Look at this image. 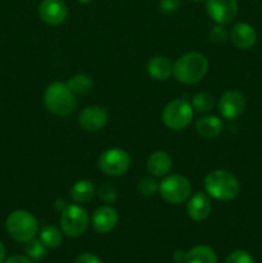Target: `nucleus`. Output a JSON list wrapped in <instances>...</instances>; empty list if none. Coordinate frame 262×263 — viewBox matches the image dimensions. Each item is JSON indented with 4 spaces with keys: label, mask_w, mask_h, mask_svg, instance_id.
I'll use <instances>...</instances> for the list:
<instances>
[{
    "label": "nucleus",
    "mask_w": 262,
    "mask_h": 263,
    "mask_svg": "<svg viewBox=\"0 0 262 263\" xmlns=\"http://www.w3.org/2000/svg\"><path fill=\"white\" fill-rule=\"evenodd\" d=\"M230 40L240 50H248L257 43V32L251 25L239 22L230 31Z\"/></svg>",
    "instance_id": "obj_14"
},
{
    "label": "nucleus",
    "mask_w": 262,
    "mask_h": 263,
    "mask_svg": "<svg viewBox=\"0 0 262 263\" xmlns=\"http://www.w3.org/2000/svg\"><path fill=\"white\" fill-rule=\"evenodd\" d=\"M146 168L153 176L163 177L171 171L172 158L169 153L163 151H156L148 157Z\"/></svg>",
    "instance_id": "obj_16"
},
{
    "label": "nucleus",
    "mask_w": 262,
    "mask_h": 263,
    "mask_svg": "<svg viewBox=\"0 0 262 263\" xmlns=\"http://www.w3.org/2000/svg\"><path fill=\"white\" fill-rule=\"evenodd\" d=\"M181 0H159V10L164 14H172L180 8Z\"/></svg>",
    "instance_id": "obj_29"
},
{
    "label": "nucleus",
    "mask_w": 262,
    "mask_h": 263,
    "mask_svg": "<svg viewBox=\"0 0 262 263\" xmlns=\"http://www.w3.org/2000/svg\"><path fill=\"white\" fill-rule=\"evenodd\" d=\"M3 263H32L27 257H23V256H13L9 257L8 259H5Z\"/></svg>",
    "instance_id": "obj_31"
},
{
    "label": "nucleus",
    "mask_w": 262,
    "mask_h": 263,
    "mask_svg": "<svg viewBox=\"0 0 262 263\" xmlns=\"http://www.w3.org/2000/svg\"><path fill=\"white\" fill-rule=\"evenodd\" d=\"M40 240L43 241V244L46 248L55 249L62 244V240H63V231H61L58 228H55L53 225L45 226L40 231Z\"/></svg>",
    "instance_id": "obj_22"
},
{
    "label": "nucleus",
    "mask_w": 262,
    "mask_h": 263,
    "mask_svg": "<svg viewBox=\"0 0 262 263\" xmlns=\"http://www.w3.org/2000/svg\"><path fill=\"white\" fill-rule=\"evenodd\" d=\"M185 263H218L217 254L211 247L197 246L186 252Z\"/></svg>",
    "instance_id": "obj_20"
},
{
    "label": "nucleus",
    "mask_w": 262,
    "mask_h": 263,
    "mask_svg": "<svg viewBox=\"0 0 262 263\" xmlns=\"http://www.w3.org/2000/svg\"><path fill=\"white\" fill-rule=\"evenodd\" d=\"M79 3H81V4H89V3H91L92 0H77Z\"/></svg>",
    "instance_id": "obj_35"
},
{
    "label": "nucleus",
    "mask_w": 262,
    "mask_h": 263,
    "mask_svg": "<svg viewBox=\"0 0 262 263\" xmlns=\"http://www.w3.org/2000/svg\"><path fill=\"white\" fill-rule=\"evenodd\" d=\"M195 130L203 138H216L222 131V121L217 116H204L197 121Z\"/></svg>",
    "instance_id": "obj_18"
},
{
    "label": "nucleus",
    "mask_w": 262,
    "mask_h": 263,
    "mask_svg": "<svg viewBox=\"0 0 262 263\" xmlns=\"http://www.w3.org/2000/svg\"><path fill=\"white\" fill-rule=\"evenodd\" d=\"M66 85L68 86V89L71 90L74 97L76 95H87L94 89V81H92L91 76L85 73L74 74L73 77H71L66 82Z\"/></svg>",
    "instance_id": "obj_21"
},
{
    "label": "nucleus",
    "mask_w": 262,
    "mask_h": 263,
    "mask_svg": "<svg viewBox=\"0 0 262 263\" xmlns=\"http://www.w3.org/2000/svg\"><path fill=\"white\" fill-rule=\"evenodd\" d=\"M98 195L103 202L110 204V203H115L117 200V189L110 182H104L98 189Z\"/></svg>",
    "instance_id": "obj_25"
},
{
    "label": "nucleus",
    "mask_w": 262,
    "mask_h": 263,
    "mask_svg": "<svg viewBox=\"0 0 262 263\" xmlns=\"http://www.w3.org/2000/svg\"><path fill=\"white\" fill-rule=\"evenodd\" d=\"M192 107L200 113H208L215 107V98L210 92H198L193 97Z\"/></svg>",
    "instance_id": "obj_23"
},
{
    "label": "nucleus",
    "mask_w": 262,
    "mask_h": 263,
    "mask_svg": "<svg viewBox=\"0 0 262 263\" xmlns=\"http://www.w3.org/2000/svg\"><path fill=\"white\" fill-rule=\"evenodd\" d=\"M158 182L152 177H144L139 181L138 190L140 192V194L149 197V195H153L154 193L158 192Z\"/></svg>",
    "instance_id": "obj_26"
},
{
    "label": "nucleus",
    "mask_w": 262,
    "mask_h": 263,
    "mask_svg": "<svg viewBox=\"0 0 262 263\" xmlns=\"http://www.w3.org/2000/svg\"><path fill=\"white\" fill-rule=\"evenodd\" d=\"M71 199L77 204H84V203L90 202L95 195V187L90 180H80L74 182L73 186L71 187Z\"/></svg>",
    "instance_id": "obj_19"
},
{
    "label": "nucleus",
    "mask_w": 262,
    "mask_h": 263,
    "mask_svg": "<svg viewBox=\"0 0 262 263\" xmlns=\"http://www.w3.org/2000/svg\"><path fill=\"white\" fill-rule=\"evenodd\" d=\"M172 69H174V64L167 57L163 55L153 57L149 59L148 64H146L148 74L157 81H164V80L170 79L172 74Z\"/></svg>",
    "instance_id": "obj_17"
},
{
    "label": "nucleus",
    "mask_w": 262,
    "mask_h": 263,
    "mask_svg": "<svg viewBox=\"0 0 262 263\" xmlns=\"http://www.w3.org/2000/svg\"><path fill=\"white\" fill-rule=\"evenodd\" d=\"M208 69V61L203 54L192 51L180 57L174 63L172 74L184 85H194L205 76Z\"/></svg>",
    "instance_id": "obj_1"
},
{
    "label": "nucleus",
    "mask_w": 262,
    "mask_h": 263,
    "mask_svg": "<svg viewBox=\"0 0 262 263\" xmlns=\"http://www.w3.org/2000/svg\"><path fill=\"white\" fill-rule=\"evenodd\" d=\"M46 109L58 117H67L76 109V98L64 82H53L44 92Z\"/></svg>",
    "instance_id": "obj_3"
},
{
    "label": "nucleus",
    "mask_w": 262,
    "mask_h": 263,
    "mask_svg": "<svg viewBox=\"0 0 262 263\" xmlns=\"http://www.w3.org/2000/svg\"><path fill=\"white\" fill-rule=\"evenodd\" d=\"M225 263H253V258L251 254L243 249H238L234 251L226 257Z\"/></svg>",
    "instance_id": "obj_27"
},
{
    "label": "nucleus",
    "mask_w": 262,
    "mask_h": 263,
    "mask_svg": "<svg viewBox=\"0 0 262 263\" xmlns=\"http://www.w3.org/2000/svg\"><path fill=\"white\" fill-rule=\"evenodd\" d=\"M193 2H200V0H193Z\"/></svg>",
    "instance_id": "obj_36"
},
{
    "label": "nucleus",
    "mask_w": 262,
    "mask_h": 263,
    "mask_svg": "<svg viewBox=\"0 0 262 263\" xmlns=\"http://www.w3.org/2000/svg\"><path fill=\"white\" fill-rule=\"evenodd\" d=\"M205 9L211 20L217 25L226 26L236 17L238 3L236 0H207Z\"/></svg>",
    "instance_id": "obj_9"
},
{
    "label": "nucleus",
    "mask_w": 262,
    "mask_h": 263,
    "mask_svg": "<svg viewBox=\"0 0 262 263\" xmlns=\"http://www.w3.org/2000/svg\"><path fill=\"white\" fill-rule=\"evenodd\" d=\"M118 222V213L110 205L97 208L91 216V226L97 233L108 234L116 228Z\"/></svg>",
    "instance_id": "obj_13"
},
{
    "label": "nucleus",
    "mask_w": 262,
    "mask_h": 263,
    "mask_svg": "<svg viewBox=\"0 0 262 263\" xmlns=\"http://www.w3.org/2000/svg\"><path fill=\"white\" fill-rule=\"evenodd\" d=\"M41 21L49 26H58L66 21L68 9L63 0H43L39 5Z\"/></svg>",
    "instance_id": "obj_11"
},
{
    "label": "nucleus",
    "mask_w": 262,
    "mask_h": 263,
    "mask_svg": "<svg viewBox=\"0 0 262 263\" xmlns=\"http://www.w3.org/2000/svg\"><path fill=\"white\" fill-rule=\"evenodd\" d=\"M194 117L193 107L184 99H175L164 107L162 112V121L174 131H181L190 125Z\"/></svg>",
    "instance_id": "obj_5"
},
{
    "label": "nucleus",
    "mask_w": 262,
    "mask_h": 263,
    "mask_svg": "<svg viewBox=\"0 0 262 263\" xmlns=\"http://www.w3.org/2000/svg\"><path fill=\"white\" fill-rule=\"evenodd\" d=\"M74 263H102V261L95 254L82 253L74 259Z\"/></svg>",
    "instance_id": "obj_30"
},
{
    "label": "nucleus",
    "mask_w": 262,
    "mask_h": 263,
    "mask_svg": "<svg viewBox=\"0 0 262 263\" xmlns=\"http://www.w3.org/2000/svg\"><path fill=\"white\" fill-rule=\"evenodd\" d=\"M67 205H68V204H67V203L64 202V200L59 199V200H57V202H55V210L61 211V212H62V211H63L64 208L67 207Z\"/></svg>",
    "instance_id": "obj_33"
},
{
    "label": "nucleus",
    "mask_w": 262,
    "mask_h": 263,
    "mask_svg": "<svg viewBox=\"0 0 262 263\" xmlns=\"http://www.w3.org/2000/svg\"><path fill=\"white\" fill-rule=\"evenodd\" d=\"M211 210H212V203L207 193L198 192L188 200L186 212L193 221L205 220L210 216Z\"/></svg>",
    "instance_id": "obj_15"
},
{
    "label": "nucleus",
    "mask_w": 262,
    "mask_h": 263,
    "mask_svg": "<svg viewBox=\"0 0 262 263\" xmlns=\"http://www.w3.org/2000/svg\"><path fill=\"white\" fill-rule=\"evenodd\" d=\"M108 120L107 109L98 105H90L84 108L79 116V123L85 131L97 133L102 130Z\"/></svg>",
    "instance_id": "obj_12"
},
{
    "label": "nucleus",
    "mask_w": 262,
    "mask_h": 263,
    "mask_svg": "<svg viewBox=\"0 0 262 263\" xmlns=\"http://www.w3.org/2000/svg\"><path fill=\"white\" fill-rule=\"evenodd\" d=\"M131 158L128 153L120 148H110L103 152L98 159V166L108 176H121L130 168Z\"/></svg>",
    "instance_id": "obj_8"
},
{
    "label": "nucleus",
    "mask_w": 262,
    "mask_h": 263,
    "mask_svg": "<svg viewBox=\"0 0 262 263\" xmlns=\"http://www.w3.org/2000/svg\"><path fill=\"white\" fill-rule=\"evenodd\" d=\"M204 190L208 197L216 200H233L238 197L240 185L238 179L225 170H215L204 179Z\"/></svg>",
    "instance_id": "obj_2"
},
{
    "label": "nucleus",
    "mask_w": 262,
    "mask_h": 263,
    "mask_svg": "<svg viewBox=\"0 0 262 263\" xmlns=\"http://www.w3.org/2000/svg\"><path fill=\"white\" fill-rule=\"evenodd\" d=\"M89 215L79 204H68L61 212V229L68 238H79L89 226Z\"/></svg>",
    "instance_id": "obj_7"
},
{
    "label": "nucleus",
    "mask_w": 262,
    "mask_h": 263,
    "mask_svg": "<svg viewBox=\"0 0 262 263\" xmlns=\"http://www.w3.org/2000/svg\"><path fill=\"white\" fill-rule=\"evenodd\" d=\"M185 258H186V253L182 251H176L174 253V261L176 263H185Z\"/></svg>",
    "instance_id": "obj_32"
},
{
    "label": "nucleus",
    "mask_w": 262,
    "mask_h": 263,
    "mask_svg": "<svg viewBox=\"0 0 262 263\" xmlns=\"http://www.w3.org/2000/svg\"><path fill=\"white\" fill-rule=\"evenodd\" d=\"M5 261V247L3 244V241L0 240V263Z\"/></svg>",
    "instance_id": "obj_34"
},
{
    "label": "nucleus",
    "mask_w": 262,
    "mask_h": 263,
    "mask_svg": "<svg viewBox=\"0 0 262 263\" xmlns=\"http://www.w3.org/2000/svg\"><path fill=\"white\" fill-rule=\"evenodd\" d=\"M246 109V98L238 90L223 92L218 102V110L225 120H235Z\"/></svg>",
    "instance_id": "obj_10"
},
{
    "label": "nucleus",
    "mask_w": 262,
    "mask_h": 263,
    "mask_svg": "<svg viewBox=\"0 0 262 263\" xmlns=\"http://www.w3.org/2000/svg\"><path fill=\"white\" fill-rule=\"evenodd\" d=\"M228 31L222 25H217L211 28L210 31V40L216 44H223L228 40Z\"/></svg>",
    "instance_id": "obj_28"
},
{
    "label": "nucleus",
    "mask_w": 262,
    "mask_h": 263,
    "mask_svg": "<svg viewBox=\"0 0 262 263\" xmlns=\"http://www.w3.org/2000/svg\"><path fill=\"white\" fill-rule=\"evenodd\" d=\"M25 253L27 254L28 258L40 261V259L45 257L46 247L44 246L40 239L33 238L30 241H27V243H25Z\"/></svg>",
    "instance_id": "obj_24"
},
{
    "label": "nucleus",
    "mask_w": 262,
    "mask_h": 263,
    "mask_svg": "<svg viewBox=\"0 0 262 263\" xmlns=\"http://www.w3.org/2000/svg\"><path fill=\"white\" fill-rule=\"evenodd\" d=\"M158 192L170 204H181L190 198L192 185L182 175H170L159 182Z\"/></svg>",
    "instance_id": "obj_6"
},
{
    "label": "nucleus",
    "mask_w": 262,
    "mask_h": 263,
    "mask_svg": "<svg viewBox=\"0 0 262 263\" xmlns=\"http://www.w3.org/2000/svg\"><path fill=\"white\" fill-rule=\"evenodd\" d=\"M7 231L15 241L27 243L38 234L39 223L32 213L28 211H13L7 218Z\"/></svg>",
    "instance_id": "obj_4"
}]
</instances>
